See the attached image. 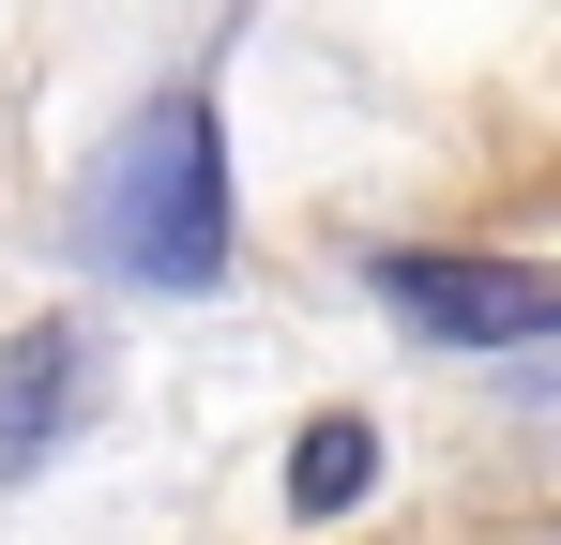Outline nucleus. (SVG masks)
<instances>
[{
    "label": "nucleus",
    "mask_w": 561,
    "mask_h": 545,
    "mask_svg": "<svg viewBox=\"0 0 561 545\" xmlns=\"http://www.w3.org/2000/svg\"><path fill=\"white\" fill-rule=\"evenodd\" d=\"M365 485H379V440H365V425H319V440L288 454V500H304V515H350Z\"/></svg>",
    "instance_id": "20e7f679"
},
{
    "label": "nucleus",
    "mask_w": 561,
    "mask_h": 545,
    "mask_svg": "<svg viewBox=\"0 0 561 545\" xmlns=\"http://www.w3.org/2000/svg\"><path fill=\"white\" fill-rule=\"evenodd\" d=\"M379 303L410 334H440V349H531V334H561V272H531V258H379Z\"/></svg>",
    "instance_id": "f03ea898"
},
{
    "label": "nucleus",
    "mask_w": 561,
    "mask_h": 545,
    "mask_svg": "<svg viewBox=\"0 0 561 545\" xmlns=\"http://www.w3.org/2000/svg\"><path fill=\"white\" fill-rule=\"evenodd\" d=\"M61 425H77V318H31V334L0 349V485L46 469Z\"/></svg>",
    "instance_id": "7ed1b4c3"
},
{
    "label": "nucleus",
    "mask_w": 561,
    "mask_h": 545,
    "mask_svg": "<svg viewBox=\"0 0 561 545\" xmlns=\"http://www.w3.org/2000/svg\"><path fill=\"white\" fill-rule=\"evenodd\" d=\"M92 258L137 272V288L228 272V121H213V91H152L92 152Z\"/></svg>",
    "instance_id": "f257e3e1"
}]
</instances>
